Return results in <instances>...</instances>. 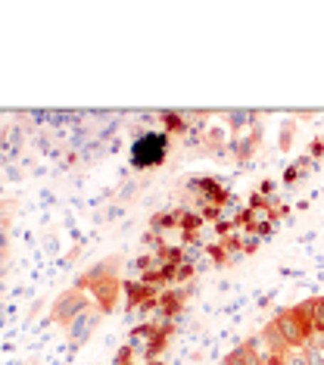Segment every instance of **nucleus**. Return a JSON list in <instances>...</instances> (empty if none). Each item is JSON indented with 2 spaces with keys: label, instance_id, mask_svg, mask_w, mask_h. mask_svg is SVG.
<instances>
[{
  "label": "nucleus",
  "instance_id": "1",
  "mask_svg": "<svg viewBox=\"0 0 324 365\" xmlns=\"http://www.w3.org/2000/svg\"><path fill=\"white\" fill-rule=\"evenodd\" d=\"M165 156H169V138H165V135H156V131H150V135L137 138L135 147H131V163L140 165V169L160 165Z\"/></svg>",
  "mask_w": 324,
  "mask_h": 365
},
{
  "label": "nucleus",
  "instance_id": "2",
  "mask_svg": "<svg viewBox=\"0 0 324 365\" xmlns=\"http://www.w3.org/2000/svg\"><path fill=\"white\" fill-rule=\"evenodd\" d=\"M271 328L278 331V337L284 340L287 346H305L312 340V328L305 325L303 319L293 312V309H287V312H278V319L271 322Z\"/></svg>",
  "mask_w": 324,
  "mask_h": 365
},
{
  "label": "nucleus",
  "instance_id": "3",
  "mask_svg": "<svg viewBox=\"0 0 324 365\" xmlns=\"http://www.w3.org/2000/svg\"><path fill=\"white\" fill-rule=\"evenodd\" d=\"M224 365H262V359L256 356L253 346H237V350L224 359Z\"/></svg>",
  "mask_w": 324,
  "mask_h": 365
},
{
  "label": "nucleus",
  "instance_id": "4",
  "mask_svg": "<svg viewBox=\"0 0 324 365\" xmlns=\"http://www.w3.org/2000/svg\"><path fill=\"white\" fill-rule=\"evenodd\" d=\"M303 359L305 365H324V344H305V350H303Z\"/></svg>",
  "mask_w": 324,
  "mask_h": 365
},
{
  "label": "nucleus",
  "instance_id": "5",
  "mask_svg": "<svg viewBox=\"0 0 324 365\" xmlns=\"http://www.w3.org/2000/svg\"><path fill=\"white\" fill-rule=\"evenodd\" d=\"M94 322H97V315H88V319L81 315L78 325H72V337H75V340H85L90 331H94Z\"/></svg>",
  "mask_w": 324,
  "mask_h": 365
},
{
  "label": "nucleus",
  "instance_id": "6",
  "mask_svg": "<svg viewBox=\"0 0 324 365\" xmlns=\"http://www.w3.org/2000/svg\"><path fill=\"white\" fill-rule=\"evenodd\" d=\"M312 331H318V334H324V297H318V300H312Z\"/></svg>",
  "mask_w": 324,
  "mask_h": 365
},
{
  "label": "nucleus",
  "instance_id": "7",
  "mask_svg": "<svg viewBox=\"0 0 324 365\" xmlns=\"http://www.w3.org/2000/svg\"><path fill=\"white\" fill-rule=\"evenodd\" d=\"M81 306H85V300H81V297H75V300H66V303H60V306H56V315H60V319L66 322V319H69V315H75V312H78Z\"/></svg>",
  "mask_w": 324,
  "mask_h": 365
}]
</instances>
